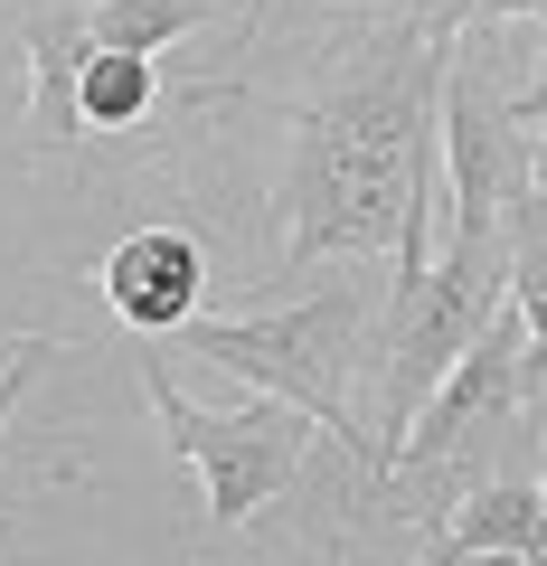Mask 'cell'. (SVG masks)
<instances>
[{"label": "cell", "mask_w": 547, "mask_h": 566, "mask_svg": "<svg viewBox=\"0 0 547 566\" xmlns=\"http://www.w3.org/2000/svg\"><path fill=\"white\" fill-rule=\"evenodd\" d=\"M509 114H519V133H528V189H547V76L528 85V95H509Z\"/></svg>", "instance_id": "obj_11"}, {"label": "cell", "mask_w": 547, "mask_h": 566, "mask_svg": "<svg viewBox=\"0 0 547 566\" xmlns=\"http://www.w3.org/2000/svg\"><path fill=\"white\" fill-rule=\"evenodd\" d=\"M519 349H528V322H519V303H501V312L482 322V340H472L463 359L434 378V397L415 406V416H406V434L387 444L378 491L415 501V520H425V528H444V510L463 501L472 482H491V463L528 434Z\"/></svg>", "instance_id": "obj_3"}, {"label": "cell", "mask_w": 547, "mask_h": 566, "mask_svg": "<svg viewBox=\"0 0 547 566\" xmlns=\"http://www.w3.org/2000/svg\"><path fill=\"white\" fill-rule=\"evenodd\" d=\"M170 340L189 359H218L255 397H284L312 424H330V444L359 453V472L378 482V434L359 416V378L378 368V293L368 283H322L293 312H245V322H180Z\"/></svg>", "instance_id": "obj_2"}, {"label": "cell", "mask_w": 547, "mask_h": 566, "mask_svg": "<svg viewBox=\"0 0 547 566\" xmlns=\"http://www.w3.org/2000/svg\"><path fill=\"white\" fill-rule=\"evenodd\" d=\"M519 566H547V547H538V557H519Z\"/></svg>", "instance_id": "obj_15"}, {"label": "cell", "mask_w": 547, "mask_h": 566, "mask_svg": "<svg viewBox=\"0 0 547 566\" xmlns=\"http://www.w3.org/2000/svg\"><path fill=\"white\" fill-rule=\"evenodd\" d=\"M501 20L547 29V0H415V29L425 39H472V29H501Z\"/></svg>", "instance_id": "obj_10"}, {"label": "cell", "mask_w": 547, "mask_h": 566, "mask_svg": "<svg viewBox=\"0 0 547 566\" xmlns=\"http://www.w3.org/2000/svg\"><path fill=\"white\" fill-rule=\"evenodd\" d=\"M501 245H509V303L528 322V349H519V406L528 424L547 416V189H519L501 208Z\"/></svg>", "instance_id": "obj_6"}, {"label": "cell", "mask_w": 547, "mask_h": 566, "mask_svg": "<svg viewBox=\"0 0 547 566\" xmlns=\"http://www.w3.org/2000/svg\"><path fill=\"white\" fill-rule=\"evenodd\" d=\"M264 10H274V0H245V29H236L245 48H255V29H264Z\"/></svg>", "instance_id": "obj_14"}, {"label": "cell", "mask_w": 547, "mask_h": 566, "mask_svg": "<svg viewBox=\"0 0 547 566\" xmlns=\"http://www.w3.org/2000/svg\"><path fill=\"white\" fill-rule=\"evenodd\" d=\"M104 303H114L123 331H143V340H170L180 322H199V293H208V255L189 227H133L114 255L95 264Z\"/></svg>", "instance_id": "obj_5"}, {"label": "cell", "mask_w": 547, "mask_h": 566, "mask_svg": "<svg viewBox=\"0 0 547 566\" xmlns=\"http://www.w3.org/2000/svg\"><path fill=\"white\" fill-rule=\"evenodd\" d=\"M538 510H547V482H538Z\"/></svg>", "instance_id": "obj_16"}, {"label": "cell", "mask_w": 547, "mask_h": 566, "mask_svg": "<svg viewBox=\"0 0 547 566\" xmlns=\"http://www.w3.org/2000/svg\"><path fill=\"white\" fill-rule=\"evenodd\" d=\"M453 39L397 20L330 95L303 104L284 151V274L322 255H397V283L425 274V208H434V85Z\"/></svg>", "instance_id": "obj_1"}, {"label": "cell", "mask_w": 547, "mask_h": 566, "mask_svg": "<svg viewBox=\"0 0 547 566\" xmlns=\"http://www.w3.org/2000/svg\"><path fill=\"white\" fill-rule=\"evenodd\" d=\"M161 95V66L151 57H85L76 66V133H133Z\"/></svg>", "instance_id": "obj_9"}, {"label": "cell", "mask_w": 547, "mask_h": 566, "mask_svg": "<svg viewBox=\"0 0 547 566\" xmlns=\"http://www.w3.org/2000/svg\"><path fill=\"white\" fill-rule=\"evenodd\" d=\"M434 538L472 547V557H491V566H519V557H538V547H547V510H538V482H509V472L472 482L463 501L444 510V528H434Z\"/></svg>", "instance_id": "obj_7"}, {"label": "cell", "mask_w": 547, "mask_h": 566, "mask_svg": "<svg viewBox=\"0 0 547 566\" xmlns=\"http://www.w3.org/2000/svg\"><path fill=\"white\" fill-rule=\"evenodd\" d=\"M406 566H491V557H472V547H453V538H434L425 557H406Z\"/></svg>", "instance_id": "obj_13"}, {"label": "cell", "mask_w": 547, "mask_h": 566, "mask_svg": "<svg viewBox=\"0 0 547 566\" xmlns=\"http://www.w3.org/2000/svg\"><path fill=\"white\" fill-rule=\"evenodd\" d=\"M143 397H151V416H161L170 453L199 463V482H208V528H218V538H227V528H245L264 501H284L293 472H303V453H312V416H303V406L255 397V406L208 416V406L180 397V378H170L161 349H143Z\"/></svg>", "instance_id": "obj_4"}, {"label": "cell", "mask_w": 547, "mask_h": 566, "mask_svg": "<svg viewBox=\"0 0 547 566\" xmlns=\"http://www.w3.org/2000/svg\"><path fill=\"white\" fill-rule=\"evenodd\" d=\"M57 349H66V340H20V349H10V368H0V424H10V406L29 397V378H39Z\"/></svg>", "instance_id": "obj_12"}, {"label": "cell", "mask_w": 547, "mask_h": 566, "mask_svg": "<svg viewBox=\"0 0 547 566\" xmlns=\"http://www.w3.org/2000/svg\"><path fill=\"white\" fill-rule=\"evenodd\" d=\"M208 10H218V0H95V10H85V48H95V57H161V48L189 39Z\"/></svg>", "instance_id": "obj_8"}]
</instances>
